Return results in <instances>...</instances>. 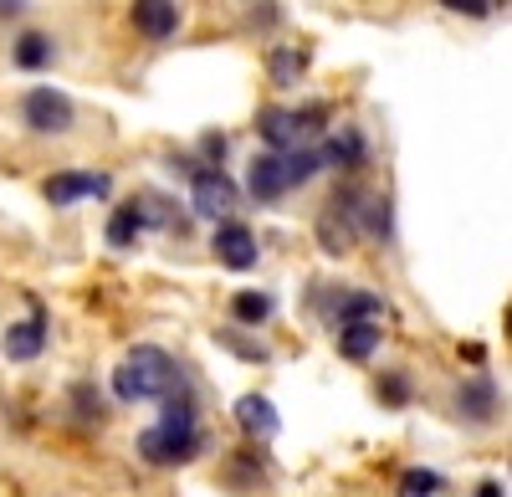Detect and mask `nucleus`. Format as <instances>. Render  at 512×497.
<instances>
[{"mask_svg":"<svg viewBox=\"0 0 512 497\" xmlns=\"http://www.w3.org/2000/svg\"><path fill=\"white\" fill-rule=\"evenodd\" d=\"M477 497H507V492H502V482H482V487H477Z\"/></svg>","mask_w":512,"mask_h":497,"instance_id":"nucleus-27","label":"nucleus"},{"mask_svg":"<svg viewBox=\"0 0 512 497\" xmlns=\"http://www.w3.org/2000/svg\"><path fill=\"white\" fill-rule=\"evenodd\" d=\"M144 205H134V200H123L118 211L108 216V246H118V252H134L139 246V236H144Z\"/></svg>","mask_w":512,"mask_h":497,"instance_id":"nucleus-14","label":"nucleus"},{"mask_svg":"<svg viewBox=\"0 0 512 497\" xmlns=\"http://www.w3.org/2000/svg\"><path fill=\"white\" fill-rule=\"evenodd\" d=\"M72 410H77V421H88V426H103V416H108V405L93 385H72Z\"/></svg>","mask_w":512,"mask_h":497,"instance_id":"nucleus-23","label":"nucleus"},{"mask_svg":"<svg viewBox=\"0 0 512 497\" xmlns=\"http://www.w3.org/2000/svg\"><path fill=\"white\" fill-rule=\"evenodd\" d=\"M379 400H384V405H405V400H410V375H405V369L379 375Z\"/></svg>","mask_w":512,"mask_h":497,"instance_id":"nucleus-25","label":"nucleus"},{"mask_svg":"<svg viewBox=\"0 0 512 497\" xmlns=\"http://www.w3.org/2000/svg\"><path fill=\"white\" fill-rule=\"evenodd\" d=\"M164 400V416L159 426H149L139 436V457L149 467H185L200 457V421H195V395H190V380H185V364L175 369V380H169V390L159 395Z\"/></svg>","mask_w":512,"mask_h":497,"instance_id":"nucleus-1","label":"nucleus"},{"mask_svg":"<svg viewBox=\"0 0 512 497\" xmlns=\"http://www.w3.org/2000/svg\"><path fill=\"white\" fill-rule=\"evenodd\" d=\"M52 57H57V41H52L47 31H21V36H16V47H11V62H16L21 72L52 67Z\"/></svg>","mask_w":512,"mask_h":497,"instance_id":"nucleus-15","label":"nucleus"},{"mask_svg":"<svg viewBox=\"0 0 512 497\" xmlns=\"http://www.w3.org/2000/svg\"><path fill=\"white\" fill-rule=\"evenodd\" d=\"M88 195H108V175H88V170H62L47 180V200L52 205H77Z\"/></svg>","mask_w":512,"mask_h":497,"instance_id":"nucleus-11","label":"nucleus"},{"mask_svg":"<svg viewBox=\"0 0 512 497\" xmlns=\"http://www.w3.org/2000/svg\"><path fill=\"white\" fill-rule=\"evenodd\" d=\"M256 134H262V144L277 149V154L303 139V129H297V113H292V108H262V113H256Z\"/></svg>","mask_w":512,"mask_h":497,"instance_id":"nucleus-13","label":"nucleus"},{"mask_svg":"<svg viewBox=\"0 0 512 497\" xmlns=\"http://www.w3.org/2000/svg\"><path fill=\"white\" fill-rule=\"evenodd\" d=\"M236 426H241L251 441H272L282 421H277V410H272L267 395H241V400H236Z\"/></svg>","mask_w":512,"mask_h":497,"instance_id":"nucleus-12","label":"nucleus"},{"mask_svg":"<svg viewBox=\"0 0 512 497\" xmlns=\"http://www.w3.org/2000/svg\"><path fill=\"white\" fill-rule=\"evenodd\" d=\"M359 318H384V298L364 293V287H349V293L333 298V328L338 323H359Z\"/></svg>","mask_w":512,"mask_h":497,"instance_id":"nucleus-16","label":"nucleus"},{"mask_svg":"<svg viewBox=\"0 0 512 497\" xmlns=\"http://www.w3.org/2000/svg\"><path fill=\"white\" fill-rule=\"evenodd\" d=\"M190 200H195V216L226 221V216L236 211V185H231V175H221V164H216V170H195Z\"/></svg>","mask_w":512,"mask_h":497,"instance_id":"nucleus-5","label":"nucleus"},{"mask_svg":"<svg viewBox=\"0 0 512 497\" xmlns=\"http://www.w3.org/2000/svg\"><path fill=\"white\" fill-rule=\"evenodd\" d=\"M282 164H287V185H308L318 170H323V154L318 149H282Z\"/></svg>","mask_w":512,"mask_h":497,"instance_id":"nucleus-21","label":"nucleus"},{"mask_svg":"<svg viewBox=\"0 0 512 497\" xmlns=\"http://www.w3.org/2000/svg\"><path fill=\"white\" fill-rule=\"evenodd\" d=\"M318 154H323V164H338V170H359V164L369 159V144H364L359 129H344V134H333Z\"/></svg>","mask_w":512,"mask_h":497,"instance_id":"nucleus-17","label":"nucleus"},{"mask_svg":"<svg viewBox=\"0 0 512 497\" xmlns=\"http://www.w3.org/2000/svg\"><path fill=\"white\" fill-rule=\"evenodd\" d=\"M6 359H16V364H26V359H36L41 349H47V313L41 308H31V318H21V323H11L6 328Z\"/></svg>","mask_w":512,"mask_h":497,"instance_id":"nucleus-8","label":"nucleus"},{"mask_svg":"<svg viewBox=\"0 0 512 497\" xmlns=\"http://www.w3.org/2000/svg\"><path fill=\"white\" fill-rule=\"evenodd\" d=\"M200 149H205V159H216V164H221V154H226V139H221V134H205V139H200Z\"/></svg>","mask_w":512,"mask_h":497,"instance_id":"nucleus-26","label":"nucleus"},{"mask_svg":"<svg viewBox=\"0 0 512 497\" xmlns=\"http://www.w3.org/2000/svg\"><path fill=\"white\" fill-rule=\"evenodd\" d=\"M338 334V354L344 359H374L379 354V344H384V328H379V318H359V323H338L333 328Z\"/></svg>","mask_w":512,"mask_h":497,"instance_id":"nucleus-10","label":"nucleus"},{"mask_svg":"<svg viewBox=\"0 0 512 497\" xmlns=\"http://www.w3.org/2000/svg\"><path fill=\"white\" fill-rule=\"evenodd\" d=\"M359 231L390 241L395 236V221H390V200L384 195H359Z\"/></svg>","mask_w":512,"mask_h":497,"instance_id":"nucleus-18","label":"nucleus"},{"mask_svg":"<svg viewBox=\"0 0 512 497\" xmlns=\"http://www.w3.org/2000/svg\"><path fill=\"white\" fill-rule=\"evenodd\" d=\"M21 118H26L31 134L57 139V134H67L72 123H77V108H72V98L57 93V88H31V93L21 98Z\"/></svg>","mask_w":512,"mask_h":497,"instance_id":"nucleus-3","label":"nucleus"},{"mask_svg":"<svg viewBox=\"0 0 512 497\" xmlns=\"http://www.w3.org/2000/svg\"><path fill=\"white\" fill-rule=\"evenodd\" d=\"M436 492H446V477L431 472V467H410L395 487V497H436Z\"/></svg>","mask_w":512,"mask_h":497,"instance_id":"nucleus-22","label":"nucleus"},{"mask_svg":"<svg viewBox=\"0 0 512 497\" xmlns=\"http://www.w3.org/2000/svg\"><path fill=\"white\" fill-rule=\"evenodd\" d=\"M175 359H169L159 344H139V349H128L123 364L113 369V395L123 405H139V400H159L169 390V380H175Z\"/></svg>","mask_w":512,"mask_h":497,"instance_id":"nucleus-2","label":"nucleus"},{"mask_svg":"<svg viewBox=\"0 0 512 497\" xmlns=\"http://www.w3.org/2000/svg\"><path fill=\"white\" fill-rule=\"evenodd\" d=\"M210 252H216V262L231 267V272H251L256 257H262V246H256L251 226H241V221H221L216 236H210Z\"/></svg>","mask_w":512,"mask_h":497,"instance_id":"nucleus-4","label":"nucleus"},{"mask_svg":"<svg viewBox=\"0 0 512 497\" xmlns=\"http://www.w3.org/2000/svg\"><path fill=\"white\" fill-rule=\"evenodd\" d=\"M231 318H236L241 328H262V323L272 318V298H267V293H236V298H231Z\"/></svg>","mask_w":512,"mask_h":497,"instance_id":"nucleus-20","label":"nucleus"},{"mask_svg":"<svg viewBox=\"0 0 512 497\" xmlns=\"http://www.w3.org/2000/svg\"><path fill=\"white\" fill-rule=\"evenodd\" d=\"M456 416H461V421H472V426L497 421V385H492L487 375L466 380V385L456 390Z\"/></svg>","mask_w":512,"mask_h":497,"instance_id":"nucleus-9","label":"nucleus"},{"mask_svg":"<svg viewBox=\"0 0 512 497\" xmlns=\"http://www.w3.org/2000/svg\"><path fill=\"white\" fill-rule=\"evenodd\" d=\"M216 344H221V349H231V354H236V359H246V364H267V359H272V349H267V344H251V339H241L236 328H221Z\"/></svg>","mask_w":512,"mask_h":497,"instance_id":"nucleus-24","label":"nucleus"},{"mask_svg":"<svg viewBox=\"0 0 512 497\" xmlns=\"http://www.w3.org/2000/svg\"><path fill=\"white\" fill-rule=\"evenodd\" d=\"M6 11H21V0H0V16H6Z\"/></svg>","mask_w":512,"mask_h":497,"instance_id":"nucleus-28","label":"nucleus"},{"mask_svg":"<svg viewBox=\"0 0 512 497\" xmlns=\"http://www.w3.org/2000/svg\"><path fill=\"white\" fill-rule=\"evenodd\" d=\"M128 21H134V31L144 41H169L180 31V6H175V0H134Z\"/></svg>","mask_w":512,"mask_h":497,"instance_id":"nucleus-6","label":"nucleus"},{"mask_svg":"<svg viewBox=\"0 0 512 497\" xmlns=\"http://www.w3.org/2000/svg\"><path fill=\"white\" fill-rule=\"evenodd\" d=\"M246 190L262 200V205H272V200H282L292 185H287V164H282V154L277 149H267V154H256L251 159V170H246Z\"/></svg>","mask_w":512,"mask_h":497,"instance_id":"nucleus-7","label":"nucleus"},{"mask_svg":"<svg viewBox=\"0 0 512 497\" xmlns=\"http://www.w3.org/2000/svg\"><path fill=\"white\" fill-rule=\"evenodd\" d=\"M267 72H272L277 88H292V82L308 72V52H297V47H272V52H267Z\"/></svg>","mask_w":512,"mask_h":497,"instance_id":"nucleus-19","label":"nucleus"}]
</instances>
